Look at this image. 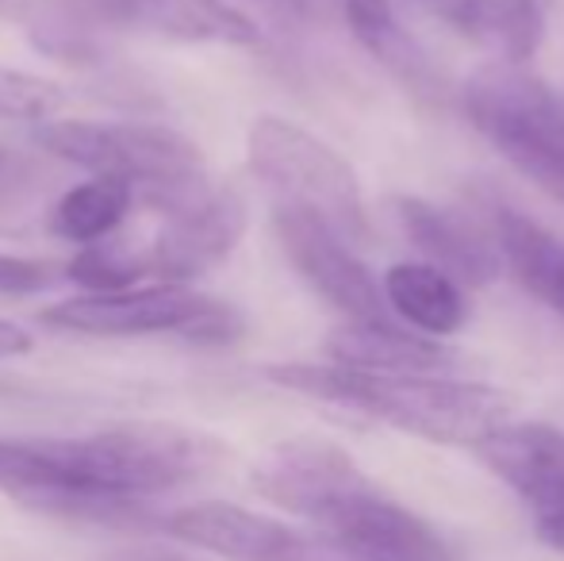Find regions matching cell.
Listing matches in <instances>:
<instances>
[{
    "instance_id": "ba28073f",
    "label": "cell",
    "mask_w": 564,
    "mask_h": 561,
    "mask_svg": "<svg viewBox=\"0 0 564 561\" xmlns=\"http://www.w3.org/2000/svg\"><path fill=\"white\" fill-rule=\"evenodd\" d=\"M250 485L261 500L323 527L349 500L369 493L372 481L338 442L300 434V439H284L261 454V462L250 473Z\"/></svg>"
},
{
    "instance_id": "277c9868",
    "label": "cell",
    "mask_w": 564,
    "mask_h": 561,
    "mask_svg": "<svg viewBox=\"0 0 564 561\" xmlns=\"http://www.w3.org/2000/svg\"><path fill=\"white\" fill-rule=\"evenodd\" d=\"M246 162L276 193V204L312 212L354 247L369 242L361 181L330 142L284 116H258L246 136Z\"/></svg>"
},
{
    "instance_id": "44dd1931",
    "label": "cell",
    "mask_w": 564,
    "mask_h": 561,
    "mask_svg": "<svg viewBox=\"0 0 564 561\" xmlns=\"http://www.w3.org/2000/svg\"><path fill=\"white\" fill-rule=\"evenodd\" d=\"M346 23L354 39L380 62H403L408 39L395 23L392 0H346Z\"/></svg>"
},
{
    "instance_id": "603a6c76",
    "label": "cell",
    "mask_w": 564,
    "mask_h": 561,
    "mask_svg": "<svg viewBox=\"0 0 564 561\" xmlns=\"http://www.w3.org/2000/svg\"><path fill=\"white\" fill-rule=\"evenodd\" d=\"M58 270L54 262H43V258H20V255H0V292H12V296H23V292H43L58 281Z\"/></svg>"
},
{
    "instance_id": "30bf717a",
    "label": "cell",
    "mask_w": 564,
    "mask_h": 561,
    "mask_svg": "<svg viewBox=\"0 0 564 561\" xmlns=\"http://www.w3.org/2000/svg\"><path fill=\"white\" fill-rule=\"evenodd\" d=\"M319 531L323 550L335 561H457L426 519L377 485L349 500Z\"/></svg>"
},
{
    "instance_id": "9a60e30c",
    "label": "cell",
    "mask_w": 564,
    "mask_h": 561,
    "mask_svg": "<svg viewBox=\"0 0 564 561\" xmlns=\"http://www.w3.org/2000/svg\"><path fill=\"white\" fill-rule=\"evenodd\" d=\"M327 358L365 374H438L453 354L438 338L415 327H400L395 320L380 323H341L327 338Z\"/></svg>"
},
{
    "instance_id": "5b68a950",
    "label": "cell",
    "mask_w": 564,
    "mask_h": 561,
    "mask_svg": "<svg viewBox=\"0 0 564 561\" xmlns=\"http://www.w3.org/2000/svg\"><path fill=\"white\" fill-rule=\"evenodd\" d=\"M46 327L74 335H173L196 346H230L242 338L246 320L227 300L204 296L188 284H147V289L74 296L43 312Z\"/></svg>"
},
{
    "instance_id": "f546056e",
    "label": "cell",
    "mask_w": 564,
    "mask_h": 561,
    "mask_svg": "<svg viewBox=\"0 0 564 561\" xmlns=\"http://www.w3.org/2000/svg\"><path fill=\"white\" fill-rule=\"evenodd\" d=\"M296 4H304V0H296Z\"/></svg>"
},
{
    "instance_id": "8fae6325",
    "label": "cell",
    "mask_w": 564,
    "mask_h": 561,
    "mask_svg": "<svg viewBox=\"0 0 564 561\" xmlns=\"http://www.w3.org/2000/svg\"><path fill=\"white\" fill-rule=\"evenodd\" d=\"M165 527L188 547L227 561H319L327 554L296 527L227 500L188 504L173 511Z\"/></svg>"
},
{
    "instance_id": "8992f818",
    "label": "cell",
    "mask_w": 564,
    "mask_h": 561,
    "mask_svg": "<svg viewBox=\"0 0 564 561\" xmlns=\"http://www.w3.org/2000/svg\"><path fill=\"white\" fill-rule=\"evenodd\" d=\"M142 204L162 216V231L142 247L147 273L162 284H188L219 266L246 231V204L208 173L173 185L139 188Z\"/></svg>"
},
{
    "instance_id": "d4e9b609",
    "label": "cell",
    "mask_w": 564,
    "mask_h": 561,
    "mask_svg": "<svg viewBox=\"0 0 564 561\" xmlns=\"http://www.w3.org/2000/svg\"><path fill=\"white\" fill-rule=\"evenodd\" d=\"M31 350V335L20 327V323H12V320H4L0 315V362L4 358H20V354H28Z\"/></svg>"
},
{
    "instance_id": "7402d4cb",
    "label": "cell",
    "mask_w": 564,
    "mask_h": 561,
    "mask_svg": "<svg viewBox=\"0 0 564 561\" xmlns=\"http://www.w3.org/2000/svg\"><path fill=\"white\" fill-rule=\"evenodd\" d=\"M62 100V89L46 77L0 69V120H51Z\"/></svg>"
},
{
    "instance_id": "7a4b0ae2",
    "label": "cell",
    "mask_w": 564,
    "mask_h": 561,
    "mask_svg": "<svg viewBox=\"0 0 564 561\" xmlns=\"http://www.w3.org/2000/svg\"><path fill=\"white\" fill-rule=\"evenodd\" d=\"M265 381L304 392L323 404L354 408L395 431L442 446H480L511 423V397L496 385L460 381L446 374H365L338 362H276L265 366Z\"/></svg>"
},
{
    "instance_id": "ffe728a7",
    "label": "cell",
    "mask_w": 564,
    "mask_h": 561,
    "mask_svg": "<svg viewBox=\"0 0 564 561\" xmlns=\"http://www.w3.org/2000/svg\"><path fill=\"white\" fill-rule=\"evenodd\" d=\"M142 278H150L147 258H142V247H131V242H93V247H82V255L66 266V281L82 284L93 296L127 292Z\"/></svg>"
},
{
    "instance_id": "2e32d148",
    "label": "cell",
    "mask_w": 564,
    "mask_h": 561,
    "mask_svg": "<svg viewBox=\"0 0 564 561\" xmlns=\"http://www.w3.org/2000/svg\"><path fill=\"white\" fill-rule=\"evenodd\" d=\"M491 231L503 255V270L564 320V235L507 204L491 216Z\"/></svg>"
},
{
    "instance_id": "9c48e42d",
    "label": "cell",
    "mask_w": 564,
    "mask_h": 561,
    "mask_svg": "<svg viewBox=\"0 0 564 561\" xmlns=\"http://www.w3.org/2000/svg\"><path fill=\"white\" fill-rule=\"evenodd\" d=\"M276 239L289 255L292 270L300 273L335 312L349 323H380L392 320V308L384 300V284L369 273V266L357 258L354 242H346L330 224L300 208L276 204Z\"/></svg>"
},
{
    "instance_id": "f1b7e54d",
    "label": "cell",
    "mask_w": 564,
    "mask_h": 561,
    "mask_svg": "<svg viewBox=\"0 0 564 561\" xmlns=\"http://www.w3.org/2000/svg\"><path fill=\"white\" fill-rule=\"evenodd\" d=\"M4 162H8V158H4V150H0V170H4Z\"/></svg>"
},
{
    "instance_id": "484cf974",
    "label": "cell",
    "mask_w": 564,
    "mask_h": 561,
    "mask_svg": "<svg viewBox=\"0 0 564 561\" xmlns=\"http://www.w3.org/2000/svg\"><path fill=\"white\" fill-rule=\"evenodd\" d=\"M534 531L538 539H542V547L557 550L564 554V511H553V516H538L534 519Z\"/></svg>"
},
{
    "instance_id": "5bb4252c",
    "label": "cell",
    "mask_w": 564,
    "mask_h": 561,
    "mask_svg": "<svg viewBox=\"0 0 564 561\" xmlns=\"http://www.w3.org/2000/svg\"><path fill=\"white\" fill-rule=\"evenodd\" d=\"M89 8L119 28H139L173 43L258 46L261 28L230 0H89Z\"/></svg>"
},
{
    "instance_id": "4316f807",
    "label": "cell",
    "mask_w": 564,
    "mask_h": 561,
    "mask_svg": "<svg viewBox=\"0 0 564 561\" xmlns=\"http://www.w3.org/2000/svg\"><path fill=\"white\" fill-rule=\"evenodd\" d=\"M423 4L438 8V12H442V15H446V12H449V4H453V0H423Z\"/></svg>"
},
{
    "instance_id": "6da1fadb",
    "label": "cell",
    "mask_w": 564,
    "mask_h": 561,
    "mask_svg": "<svg viewBox=\"0 0 564 561\" xmlns=\"http://www.w3.org/2000/svg\"><path fill=\"white\" fill-rule=\"evenodd\" d=\"M224 457L181 423H119L85 439H0V488L28 508L127 516L142 496L196 481Z\"/></svg>"
},
{
    "instance_id": "d6986e66",
    "label": "cell",
    "mask_w": 564,
    "mask_h": 561,
    "mask_svg": "<svg viewBox=\"0 0 564 561\" xmlns=\"http://www.w3.org/2000/svg\"><path fill=\"white\" fill-rule=\"evenodd\" d=\"M134 204V185L123 177H105L97 173L93 181L66 188L51 208V231L77 247L105 242L108 235L119 231Z\"/></svg>"
},
{
    "instance_id": "3957f363",
    "label": "cell",
    "mask_w": 564,
    "mask_h": 561,
    "mask_svg": "<svg viewBox=\"0 0 564 561\" xmlns=\"http://www.w3.org/2000/svg\"><path fill=\"white\" fill-rule=\"evenodd\" d=\"M465 112L522 177L564 204V93L527 66L488 62L465 82Z\"/></svg>"
},
{
    "instance_id": "4fadbf2b",
    "label": "cell",
    "mask_w": 564,
    "mask_h": 561,
    "mask_svg": "<svg viewBox=\"0 0 564 561\" xmlns=\"http://www.w3.org/2000/svg\"><path fill=\"white\" fill-rule=\"evenodd\" d=\"M476 457L538 516L564 511V431L550 423H507L476 446Z\"/></svg>"
},
{
    "instance_id": "e0dca14e",
    "label": "cell",
    "mask_w": 564,
    "mask_h": 561,
    "mask_svg": "<svg viewBox=\"0 0 564 561\" xmlns=\"http://www.w3.org/2000/svg\"><path fill=\"white\" fill-rule=\"evenodd\" d=\"M446 20L496 62L527 66L545 39V8L538 0H453Z\"/></svg>"
},
{
    "instance_id": "52a82bcc",
    "label": "cell",
    "mask_w": 564,
    "mask_h": 561,
    "mask_svg": "<svg viewBox=\"0 0 564 561\" xmlns=\"http://www.w3.org/2000/svg\"><path fill=\"white\" fill-rule=\"evenodd\" d=\"M35 139L66 162L105 173V177L131 181L134 193L208 173L196 142L173 128H162V123L46 120L35 131Z\"/></svg>"
},
{
    "instance_id": "cb8c5ba5",
    "label": "cell",
    "mask_w": 564,
    "mask_h": 561,
    "mask_svg": "<svg viewBox=\"0 0 564 561\" xmlns=\"http://www.w3.org/2000/svg\"><path fill=\"white\" fill-rule=\"evenodd\" d=\"M105 561H193L188 554L173 547H158V542H139V547H123L116 554H108Z\"/></svg>"
},
{
    "instance_id": "7c38bea8",
    "label": "cell",
    "mask_w": 564,
    "mask_h": 561,
    "mask_svg": "<svg viewBox=\"0 0 564 561\" xmlns=\"http://www.w3.org/2000/svg\"><path fill=\"white\" fill-rule=\"evenodd\" d=\"M392 216L400 224L403 239L423 255V262L438 266L457 284L484 289V284H491L499 278V270H503L496 231L460 216V212L431 204L423 196H395Z\"/></svg>"
},
{
    "instance_id": "83f0119b",
    "label": "cell",
    "mask_w": 564,
    "mask_h": 561,
    "mask_svg": "<svg viewBox=\"0 0 564 561\" xmlns=\"http://www.w3.org/2000/svg\"><path fill=\"white\" fill-rule=\"evenodd\" d=\"M23 0H0V12H12V8H20Z\"/></svg>"
},
{
    "instance_id": "ac0fdd59",
    "label": "cell",
    "mask_w": 564,
    "mask_h": 561,
    "mask_svg": "<svg viewBox=\"0 0 564 561\" xmlns=\"http://www.w3.org/2000/svg\"><path fill=\"white\" fill-rule=\"evenodd\" d=\"M384 300L408 327L431 338L457 335L468 320L465 284L442 273L431 262H400L384 273Z\"/></svg>"
}]
</instances>
